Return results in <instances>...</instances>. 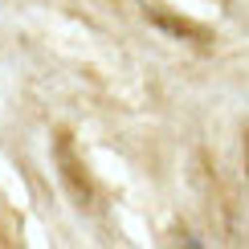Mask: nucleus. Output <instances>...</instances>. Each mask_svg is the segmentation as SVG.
<instances>
[{"label":"nucleus","mask_w":249,"mask_h":249,"mask_svg":"<svg viewBox=\"0 0 249 249\" xmlns=\"http://www.w3.org/2000/svg\"><path fill=\"white\" fill-rule=\"evenodd\" d=\"M53 160H57V172H61V184H66L70 200H74L78 209H90V200H94V180H90L82 155L74 151L70 131H57V139H53Z\"/></svg>","instance_id":"obj_1"},{"label":"nucleus","mask_w":249,"mask_h":249,"mask_svg":"<svg viewBox=\"0 0 249 249\" xmlns=\"http://www.w3.org/2000/svg\"><path fill=\"white\" fill-rule=\"evenodd\" d=\"M245 176H249V135H245Z\"/></svg>","instance_id":"obj_3"},{"label":"nucleus","mask_w":249,"mask_h":249,"mask_svg":"<svg viewBox=\"0 0 249 249\" xmlns=\"http://www.w3.org/2000/svg\"><path fill=\"white\" fill-rule=\"evenodd\" d=\"M143 17L151 20L160 33H168L176 41H188V45H213V29H204L200 20H192V17H184V13H172L168 4H143Z\"/></svg>","instance_id":"obj_2"}]
</instances>
